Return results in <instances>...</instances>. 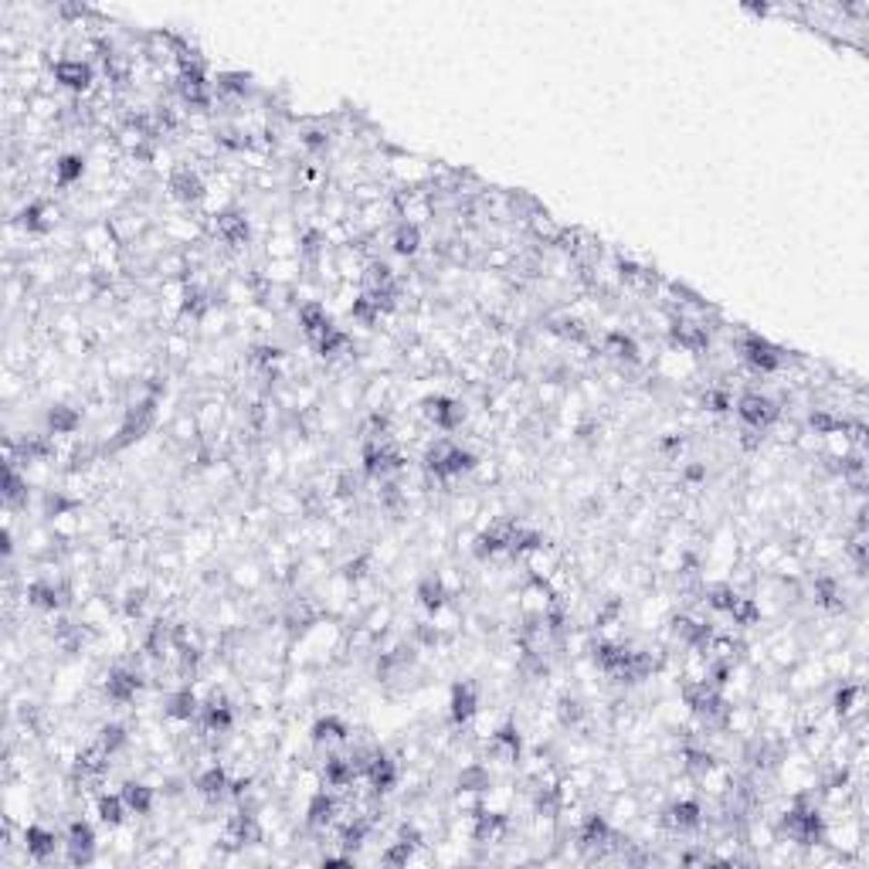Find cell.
Instances as JSON below:
<instances>
[{
  "label": "cell",
  "instance_id": "cell-11",
  "mask_svg": "<svg viewBox=\"0 0 869 869\" xmlns=\"http://www.w3.org/2000/svg\"><path fill=\"white\" fill-rule=\"evenodd\" d=\"M65 597H68V584H58L52 581V578H35V581L25 588L27 608L44 611V615H54V611L65 608Z\"/></svg>",
  "mask_w": 869,
  "mask_h": 869
},
{
  "label": "cell",
  "instance_id": "cell-26",
  "mask_svg": "<svg viewBox=\"0 0 869 869\" xmlns=\"http://www.w3.org/2000/svg\"><path fill=\"white\" fill-rule=\"evenodd\" d=\"M310 343H312V351L320 353V357H326V360H330V357H340V353H351V347H353L351 337H347L337 323L326 326L323 333H320L316 340H310Z\"/></svg>",
  "mask_w": 869,
  "mask_h": 869
},
{
  "label": "cell",
  "instance_id": "cell-14",
  "mask_svg": "<svg viewBox=\"0 0 869 869\" xmlns=\"http://www.w3.org/2000/svg\"><path fill=\"white\" fill-rule=\"evenodd\" d=\"M54 85H62L68 92H89L95 82V72L85 58H58L52 65Z\"/></svg>",
  "mask_w": 869,
  "mask_h": 869
},
{
  "label": "cell",
  "instance_id": "cell-29",
  "mask_svg": "<svg viewBox=\"0 0 869 869\" xmlns=\"http://www.w3.org/2000/svg\"><path fill=\"white\" fill-rule=\"evenodd\" d=\"M845 425V415H839L835 408H812L808 418H805V429L815 431V435H832Z\"/></svg>",
  "mask_w": 869,
  "mask_h": 869
},
{
  "label": "cell",
  "instance_id": "cell-8",
  "mask_svg": "<svg viewBox=\"0 0 869 869\" xmlns=\"http://www.w3.org/2000/svg\"><path fill=\"white\" fill-rule=\"evenodd\" d=\"M479 710H482L479 686H476L472 679L455 683L452 693H449V720H452L455 730H466V726L476 720V714H479Z\"/></svg>",
  "mask_w": 869,
  "mask_h": 869
},
{
  "label": "cell",
  "instance_id": "cell-24",
  "mask_svg": "<svg viewBox=\"0 0 869 869\" xmlns=\"http://www.w3.org/2000/svg\"><path fill=\"white\" fill-rule=\"evenodd\" d=\"M554 716H558V724L564 730H578L588 720V706H584L578 693H560L558 703H554Z\"/></svg>",
  "mask_w": 869,
  "mask_h": 869
},
{
  "label": "cell",
  "instance_id": "cell-18",
  "mask_svg": "<svg viewBox=\"0 0 869 869\" xmlns=\"http://www.w3.org/2000/svg\"><path fill=\"white\" fill-rule=\"evenodd\" d=\"M601 351L611 353L618 363H628V367H636V363H642V351H638L636 337H628L625 330H608L605 333V340H601Z\"/></svg>",
  "mask_w": 869,
  "mask_h": 869
},
{
  "label": "cell",
  "instance_id": "cell-20",
  "mask_svg": "<svg viewBox=\"0 0 869 869\" xmlns=\"http://www.w3.org/2000/svg\"><path fill=\"white\" fill-rule=\"evenodd\" d=\"M415 597H418V605L421 608L429 611H439L441 605H449L452 601V595H449V588H445V581L439 578V571H431V574H425L421 581H418V588H415Z\"/></svg>",
  "mask_w": 869,
  "mask_h": 869
},
{
  "label": "cell",
  "instance_id": "cell-30",
  "mask_svg": "<svg viewBox=\"0 0 869 869\" xmlns=\"http://www.w3.org/2000/svg\"><path fill=\"white\" fill-rule=\"evenodd\" d=\"M150 597H153V588H150V584H130V588L123 591V615H126L130 622L133 618H143Z\"/></svg>",
  "mask_w": 869,
  "mask_h": 869
},
{
  "label": "cell",
  "instance_id": "cell-31",
  "mask_svg": "<svg viewBox=\"0 0 869 869\" xmlns=\"http://www.w3.org/2000/svg\"><path fill=\"white\" fill-rule=\"evenodd\" d=\"M737 588H730L726 581L720 584H710L706 591H703V605L714 611V615H726V611L734 608V601H737Z\"/></svg>",
  "mask_w": 869,
  "mask_h": 869
},
{
  "label": "cell",
  "instance_id": "cell-10",
  "mask_svg": "<svg viewBox=\"0 0 869 869\" xmlns=\"http://www.w3.org/2000/svg\"><path fill=\"white\" fill-rule=\"evenodd\" d=\"M95 829H92L85 818H75V822H68V832H65V859L68 866H89L92 859H95Z\"/></svg>",
  "mask_w": 869,
  "mask_h": 869
},
{
  "label": "cell",
  "instance_id": "cell-22",
  "mask_svg": "<svg viewBox=\"0 0 869 869\" xmlns=\"http://www.w3.org/2000/svg\"><path fill=\"white\" fill-rule=\"evenodd\" d=\"M296 320H299V330L306 333V340H316L326 326H333V316L326 310V302H306V306H299Z\"/></svg>",
  "mask_w": 869,
  "mask_h": 869
},
{
  "label": "cell",
  "instance_id": "cell-9",
  "mask_svg": "<svg viewBox=\"0 0 869 869\" xmlns=\"http://www.w3.org/2000/svg\"><path fill=\"white\" fill-rule=\"evenodd\" d=\"M669 340H673L679 351L686 353H706L710 351V343H714V337H710V326L700 323V320H683V316H669Z\"/></svg>",
  "mask_w": 869,
  "mask_h": 869
},
{
  "label": "cell",
  "instance_id": "cell-2",
  "mask_svg": "<svg viewBox=\"0 0 869 869\" xmlns=\"http://www.w3.org/2000/svg\"><path fill=\"white\" fill-rule=\"evenodd\" d=\"M785 408L781 401H775L771 394H761V390H744L737 398V418L744 421V429L754 431H767L771 425H778Z\"/></svg>",
  "mask_w": 869,
  "mask_h": 869
},
{
  "label": "cell",
  "instance_id": "cell-32",
  "mask_svg": "<svg viewBox=\"0 0 869 869\" xmlns=\"http://www.w3.org/2000/svg\"><path fill=\"white\" fill-rule=\"evenodd\" d=\"M95 740H99L105 751L116 757V754L123 751L126 744H130V726L119 724V720H109V724L99 726V737H95Z\"/></svg>",
  "mask_w": 869,
  "mask_h": 869
},
{
  "label": "cell",
  "instance_id": "cell-13",
  "mask_svg": "<svg viewBox=\"0 0 869 869\" xmlns=\"http://www.w3.org/2000/svg\"><path fill=\"white\" fill-rule=\"evenodd\" d=\"M194 788L208 805L224 802V798H228V792H232V771H228V765L211 761L208 767H201V771L194 775Z\"/></svg>",
  "mask_w": 869,
  "mask_h": 869
},
{
  "label": "cell",
  "instance_id": "cell-19",
  "mask_svg": "<svg viewBox=\"0 0 869 869\" xmlns=\"http://www.w3.org/2000/svg\"><path fill=\"white\" fill-rule=\"evenodd\" d=\"M123 802L130 808V815H153L156 808V788H150L146 781H123Z\"/></svg>",
  "mask_w": 869,
  "mask_h": 869
},
{
  "label": "cell",
  "instance_id": "cell-12",
  "mask_svg": "<svg viewBox=\"0 0 869 869\" xmlns=\"http://www.w3.org/2000/svg\"><path fill=\"white\" fill-rule=\"evenodd\" d=\"M351 726H347V720L337 714H323L320 720H312L310 726V740L316 751H337V747H343L347 740H351Z\"/></svg>",
  "mask_w": 869,
  "mask_h": 869
},
{
  "label": "cell",
  "instance_id": "cell-33",
  "mask_svg": "<svg viewBox=\"0 0 869 869\" xmlns=\"http://www.w3.org/2000/svg\"><path fill=\"white\" fill-rule=\"evenodd\" d=\"M262 578H265V571H262L259 560H242V564H234V571H228V581L234 588H245V591H255Z\"/></svg>",
  "mask_w": 869,
  "mask_h": 869
},
{
  "label": "cell",
  "instance_id": "cell-4",
  "mask_svg": "<svg viewBox=\"0 0 869 869\" xmlns=\"http://www.w3.org/2000/svg\"><path fill=\"white\" fill-rule=\"evenodd\" d=\"M466 401H459L452 394H429V398H421V418L429 421L431 429L459 431L466 425Z\"/></svg>",
  "mask_w": 869,
  "mask_h": 869
},
{
  "label": "cell",
  "instance_id": "cell-27",
  "mask_svg": "<svg viewBox=\"0 0 869 869\" xmlns=\"http://www.w3.org/2000/svg\"><path fill=\"white\" fill-rule=\"evenodd\" d=\"M85 156L82 153H62L54 160V183L58 187H75L82 177H85Z\"/></svg>",
  "mask_w": 869,
  "mask_h": 869
},
{
  "label": "cell",
  "instance_id": "cell-28",
  "mask_svg": "<svg viewBox=\"0 0 869 869\" xmlns=\"http://www.w3.org/2000/svg\"><path fill=\"white\" fill-rule=\"evenodd\" d=\"M489 785H493V771H489V765H482V761H469V765H462V771L455 775V788L486 792Z\"/></svg>",
  "mask_w": 869,
  "mask_h": 869
},
{
  "label": "cell",
  "instance_id": "cell-3",
  "mask_svg": "<svg viewBox=\"0 0 869 869\" xmlns=\"http://www.w3.org/2000/svg\"><path fill=\"white\" fill-rule=\"evenodd\" d=\"M737 353L744 357V363L751 367L754 374H778L781 367L788 363V353L778 351L775 343H767L765 337H757V333H744V337L737 340Z\"/></svg>",
  "mask_w": 869,
  "mask_h": 869
},
{
  "label": "cell",
  "instance_id": "cell-1",
  "mask_svg": "<svg viewBox=\"0 0 869 869\" xmlns=\"http://www.w3.org/2000/svg\"><path fill=\"white\" fill-rule=\"evenodd\" d=\"M703 822H706L703 805L700 798H693V795L673 798L669 805H662V812H659V825L669 832V835H693V832L703 829Z\"/></svg>",
  "mask_w": 869,
  "mask_h": 869
},
{
  "label": "cell",
  "instance_id": "cell-15",
  "mask_svg": "<svg viewBox=\"0 0 869 869\" xmlns=\"http://www.w3.org/2000/svg\"><path fill=\"white\" fill-rule=\"evenodd\" d=\"M62 845H65V839L54 829H48V825H27L25 829V853L35 859V863L54 859V853H58Z\"/></svg>",
  "mask_w": 869,
  "mask_h": 869
},
{
  "label": "cell",
  "instance_id": "cell-5",
  "mask_svg": "<svg viewBox=\"0 0 869 869\" xmlns=\"http://www.w3.org/2000/svg\"><path fill=\"white\" fill-rule=\"evenodd\" d=\"M146 686V673H140L136 666H113L109 676H105V700L116 703V706H133L136 696L143 693Z\"/></svg>",
  "mask_w": 869,
  "mask_h": 869
},
{
  "label": "cell",
  "instance_id": "cell-7",
  "mask_svg": "<svg viewBox=\"0 0 869 869\" xmlns=\"http://www.w3.org/2000/svg\"><path fill=\"white\" fill-rule=\"evenodd\" d=\"M167 191L177 204H183V208H201V201L208 197V181L201 177V170L197 167L181 163V167L167 177Z\"/></svg>",
  "mask_w": 869,
  "mask_h": 869
},
{
  "label": "cell",
  "instance_id": "cell-23",
  "mask_svg": "<svg viewBox=\"0 0 869 869\" xmlns=\"http://www.w3.org/2000/svg\"><path fill=\"white\" fill-rule=\"evenodd\" d=\"M27 499H31L27 472H21V466H4V503H7V509L27 507Z\"/></svg>",
  "mask_w": 869,
  "mask_h": 869
},
{
  "label": "cell",
  "instance_id": "cell-21",
  "mask_svg": "<svg viewBox=\"0 0 869 869\" xmlns=\"http://www.w3.org/2000/svg\"><path fill=\"white\" fill-rule=\"evenodd\" d=\"M78 429H82V411H78L75 404L58 401L48 408V435L65 439V435H75Z\"/></svg>",
  "mask_w": 869,
  "mask_h": 869
},
{
  "label": "cell",
  "instance_id": "cell-25",
  "mask_svg": "<svg viewBox=\"0 0 869 869\" xmlns=\"http://www.w3.org/2000/svg\"><path fill=\"white\" fill-rule=\"evenodd\" d=\"M95 815H99V822H103L105 829L113 832L119 829V825H126V815H130V808H126V802H123V795H99L95 798Z\"/></svg>",
  "mask_w": 869,
  "mask_h": 869
},
{
  "label": "cell",
  "instance_id": "cell-6",
  "mask_svg": "<svg viewBox=\"0 0 869 869\" xmlns=\"http://www.w3.org/2000/svg\"><path fill=\"white\" fill-rule=\"evenodd\" d=\"M211 238L221 242L224 248H232V252H242V248L252 245V218L238 208L224 211L211 221Z\"/></svg>",
  "mask_w": 869,
  "mask_h": 869
},
{
  "label": "cell",
  "instance_id": "cell-16",
  "mask_svg": "<svg viewBox=\"0 0 869 869\" xmlns=\"http://www.w3.org/2000/svg\"><path fill=\"white\" fill-rule=\"evenodd\" d=\"M54 224H58V208H52L48 201H27L17 214V228L25 234H48Z\"/></svg>",
  "mask_w": 869,
  "mask_h": 869
},
{
  "label": "cell",
  "instance_id": "cell-17",
  "mask_svg": "<svg viewBox=\"0 0 869 869\" xmlns=\"http://www.w3.org/2000/svg\"><path fill=\"white\" fill-rule=\"evenodd\" d=\"M425 245V232L418 224H408V221H398L390 228V252L401 255V259H415L418 252Z\"/></svg>",
  "mask_w": 869,
  "mask_h": 869
}]
</instances>
